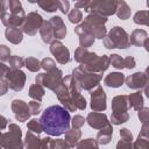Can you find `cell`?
<instances>
[{
    "label": "cell",
    "mask_w": 149,
    "mask_h": 149,
    "mask_svg": "<svg viewBox=\"0 0 149 149\" xmlns=\"http://www.w3.org/2000/svg\"><path fill=\"white\" fill-rule=\"evenodd\" d=\"M42 129L49 136H61L70 129L71 116L61 105H52L47 107L40 118Z\"/></svg>",
    "instance_id": "1"
},
{
    "label": "cell",
    "mask_w": 149,
    "mask_h": 149,
    "mask_svg": "<svg viewBox=\"0 0 149 149\" xmlns=\"http://www.w3.org/2000/svg\"><path fill=\"white\" fill-rule=\"evenodd\" d=\"M26 19V14L22 3L19 0L8 1V12L1 19L2 23L7 28H20Z\"/></svg>",
    "instance_id": "2"
},
{
    "label": "cell",
    "mask_w": 149,
    "mask_h": 149,
    "mask_svg": "<svg viewBox=\"0 0 149 149\" xmlns=\"http://www.w3.org/2000/svg\"><path fill=\"white\" fill-rule=\"evenodd\" d=\"M105 48L107 49H127L130 43H129V35L127 31L119 26L113 27L104 37L102 40Z\"/></svg>",
    "instance_id": "3"
},
{
    "label": "cell",
    "mask_w": 149,
    "mask_h": 149,
    "mask_svg": "<svg viewBox=\"0 0 149 149\" xmlns=\"http://www.w3.org/2000/svg\"><path fill=\"white\" fill-rule=\"evenodd\" d=\"M71 76L77 81L80 90L84 91H92L94 87H97L102 79V73H92L85 71L80 65L73 69Z\"/></svg>",
    "instance_id": "4"
},
{
    "label": "cell",
    "mask_w": 149,
    "mask_h": 149,
    "mask_svg": "<svg viewBox=\"0 0 149 149\" xmlns=\"http://www.w3.org/2000/svg\"><path fill=\"white\" fill-rule=\"evenodd\" d=\"M2 149H23L22 130L16 123H9L8 132L2 134Z\"/></svg>",
    "instance_id": "5"
},
{
    "label": "cell",
    "mask_w": 149,
    "mask_h": 149,
    "mask_svg": "<svg viewBox=\"0 0 149 149\" xmlns=\"http://www.w3.org/2000/svg\"><path fill=\"white\" fill-rule=\"evenodd\" d=\"M118 1L115 0H93L88 1L86 8L84 9L88 14H98L104 17H108L115 14Z\"/></svg>",
    "instance_id": "6"
},
{
    "label": "cell",
    "mask_w": 149,
    "mask_h": 149,
    "mask_svg": "<svg viewBox=\"0 0 149 149\" xmlns=\"http://www.w3.org/2000/svg\"><path fill=\"white\" fill-rule=\"evenodd\" d=\"M62 83H63V72L59 69H56L47 73H38L35 77V84H38L51 91H55V88Z\"/></svg>",
    "instance_id": "7"
},
{
    "label": "cell",
    "mask_w": 149,
    "mask_h": 149,
    "mask_svg": "<svg viewBox=\"0 0 149 149\" xmlns=\"http://www.w3.org/2000/svg\"><path fill=\"white\" fill-rule=\"evenodd\" d=\"M43 21L44 20L41 14H38L37 12H30V13H28V15H26V19H24L22 26L20 27V29L22 30L23 34L34 36L37 33V30H40Z\"/></svg>",
    "instance_id": "8"
},
{
    "label": "cell",
    "mask_w": 149,
    "mask_h": 149,
    "mask_svg": "<svg viewBox=\"0 0 149 149\" xmlns=\"http://www.w3.org/2000/svg\"><path fill=\"white\" fill-rule=\"evenodd\" d=\"M5 80L8 84V87L15 92H20L23 90L26 80H27V76L22 70H14V69H9L7 76L5 77Z\"/></svg>",
    "instance_id": "9"
},
{
    "label": "cell",
    "mask_w": 149,
    "mask_h": 149,
    "mask_svg": "<svg viewBox=\"0 0 149 149\" xmlns=\"http://www.w3.org/2000/svg\"><path fill=\"white\" fill-rule=\"evenodd\" d=\"M51 139L49 136L40 137L38 134H35L30 130L27 132L23 146L26 149H49Z\"/></svg>",
    "instance_id": "10"
},
{
    "label": "cell",
    "mask_w": 149,
    "mask_h": 149,
    "mask_svg": "<svg viewBox=\"0 0 149 149\" xmlns=\"http://www.w3.org/2000/svg\"><path fill=\"white\" fill-rule=\"evenodd\" d=\"M90 97H91V109L93 112H104L107 107L106 105V93L104 88L98 85L94 87L92 91H90Z\"/></svg>",
    "instance_id": "11"
},
{
    "label": "cell",
    "mask_w": 149,
    "mask_h": 149,
    "mask_svg": "<svg viewBox=\"0 0 149 149\" xmlns=\"http://www.w3.org/2000/svg\"><path fill=\"white\" fill-rule=\"evenodd\" d=\"M125 83L128 88L130 90H142L149 83V77L147 71L143 72H135L133 74H129L128 77H125Z\"/></svg>",
    "instance_id": "12"
},
{
    "label": "cell",
    "mask_w": 149,
    "mask_h": 149,
    "mask_svg": "<svg viewBox=\"0 0 149 149\" xmlns=\"http://www.w3.org/2000/svg\"><path fill=\"white\" fill-rule=\"evenodd\" d=\"M50 52L59 64H66L70 62L69 49L58 40H54L50 43Z\"/></svg>",
    "instance_id": "13"
},
{
    "label": "cell",
    "mask_w": 149,
    "mask_h": 149,
    "mask_svg": "<svg viewBox=\"0 0 149 149\" xmlns=\"http://www.w3.org/2000/svg\"><path fill=\"white\" fill-rule=\"evenodd\" d=\"M55 94L57 97V99L59 100V102H62L63 107L68 111V112H74L77 108L73 104V100L70 95V92L69 90L66 88V86L64 85V83H62L61 85H58L56 88H55Z\"/></svg>",
    "instance_id": "14"
},
{
    "label": "cell",
    "mask_w": 149,
    "mask_h": 149,
    "mask_svg": "<svg viewBox=\"0 0 149 149\" xmlns=\"http://www.w3.org/2000/svg\"><path fill=\"white\" fill-rule=\"evenodd\" d=\"M10 108H12V112L14 113V115H15V119L19 122L27 121L31 115L30 112H29L28 104L24 102L21 99H14L10 104Z\"/></svg>",
    "instance_id": "15"
},
{
    "label": "cell",
    "mask_w": 149,
    "mask_h": 149,
    "mask_svg": "<svg viewBox=\"0 0 149 149\" xmlns=\"http://www.w3.org/2000/svg\"><path fill=\"white\" fill-rule=\"evenodd\" d=\"M109 57L107 55H102V56H98L95 59H93L90 64L87 65H80L85 71L87 72H92V73H102L104 71H106L109 66Z\"/></svg>",
    "instance_id": "16"
},
{
    "label": "cell",
    "mask_w": 149,
    "mask_h": 149,
    "mask_svg": "<svg viewBox=\"0 0 149 149\" xmlns=\"http://www.w3.org/2000/svg\"><path fill=\"white\" fill-rule=\"evenodd\" d=\"M85 121L88 123L90 127L94 128V129H101L108 125H111V122L108 121V118L106 114L100 113V112H91L87 114Z\"/></svg>",
    "instance_id": "17"
},
{
    "label": "cell",
    "mask_w": 149,
    "mask_h": 149,
    "mask_svg": "<svg viewBox=\"0 0 149 149\" xmlns=\"http://www.w3.org/2000/svg\"><path fill=\"white\" fill-rule=\"evenodd\" d=\"M50 24H51V28H52V31H54V38L56 40H63L65 36H66V26L65 23L63 22L62 17L61 16H52L50 20H49Z\"/></svg>",
    "instance_id": "18"
},
{
    "label": "cell",
    "mask_w": 149,
    "mask_h": 149,
    "mask_svg": "<svg viewBox=\"0 0 149 149\" xmlns=\"http://www.w3.org/2000/svg\"><path fill=\"white\" fill-rule=\"evenodd\" d=\"M97 57H98V55L95 52H92V51H90L88 49H85V48L78 47L74 51V59H76V62H78L81 65L90 64Z\"/></svg>",
    "instance_id": "19"
},
{
    "label": "cell",
    "mask_w": 149,
    "mask_h": 149,
    "mask_svg": "<svg viewBox=\"0 0 149 149\" xmlns=\"http://www.w3.org/2000/svg\"><path fill=\"white\" fill-rule=\"evenodd\" d=\"M129 109L128 95L120 94L112 99V113H123Z\"/></svg>",
    "instance_id": "20"
},
{
    "label": "cell",
    "mask_w": 149,
    "mask_h": 149,
    "mask_svg": "<svg viewBox=\"0 0 149 149\" xmlns=\"http://www.w3.org/2000/svg\"><path fill=\"white\" fill-rule=\"evenodd\" d=\"M81 28H84L85 30H87L93 37L94 40L95 38H99V40H104V37L106 36L107 34V30H106V27L105 26H99V24H91V23H87L85 21H83L80 23Z\"/></svg>",
    "instance_id": "21"
},
{
    "label": "cell",
    "mask_w": 149,
    "mask_h": 149,
    "mask_svg": "<svg viewBox=\"0 0 149 149\" xmlns=\"http://www.w3.org/2000/svg\"><path fill=\"white\" fill-rule=\"evenodd\" d=\"M74 33H76V34L78 35V37H79L80 48L87 49L88 47L93 45V43H94V37H93L87 30H85L84 28H81L80 24H78V26L74 28Z\"/></svg>",
    "instance_id": "22"
},
{
    "label": "cell",
    "mask_w": 149,
    "mask_h": 149,
    "mask_svg": "<svg viewBox=\"0 0 149 149\" xmlns=\"http://www.w3.org/2000/svg\"><path fill=\"white\" fill-rule=\"evenodd\" d=\"M123 83H125V74L122 72H111L104 79V84L113 88H118L122 86Z\"/></svg>",
    "instance_id": "23"
},
{
    "label": "cell",
    "mask_w": 149,
    "mask_h": 149,
    "mask_svg": "<svg viewBox=\"0 0 149 149\" xmlns=\"http://www.w3.org/2000/svg\"><path fill=\"white\" fill-rule=\"evenodd\" d=\"M148 38V33L144 29H134L129 36V43L135 47H143L144 41Z\"/></svg>",
    "instance_id": "24"
},
{
    "label": "cell",
    "mask_w": 149,
    "mask_h": 149,
    "mask_svg": "<svg viewBox=\"0 0 149 149\" xmlns=\"http://www.w3.org/2000/svg\"><path fill=\"white\" fill-rule=\"evenodd\" d=\"M128 105L129 108H133L135 111H140L144 107V98L141 91H137L135 93H130L128 95Z\"/></svg>",
    "instance_id": "25"
},
{
    "label": "cell",
    "mask_w": 149,
    "mask_h": 149,
    "mask_svg": "<svg viewBox=\"0 0 149 149\" xmlns=\"http://www.w3.org/2000/svg\"><path fill=\"white\" fill-rule=\"evenodd\" d=\"M5 36L6 40L13 44H19L23 40V33L20 28H6Z\"/></svg>",
    "instance_id": "26"
},
{
    "label": "cell",
    "mask_w": 149,
    "mask_h": 149,
    "mask_svg": "<svg viewBox=\"0 0 149 149\" xmlns=\"http://www.w3.org/2000/svg\"><path fill=\"white\" fill-rule=\"evenodd\" d=\"M112 135H113V127L111 123V125H108V126H106L99 130L95 140L99 144H108L112 140Z\"/></svg>",
    "instance_id": "27"
},
{
    "label": "cell",
    "mask_w": 149,
    "mask_h": 149,
    "mask_svg": "<svg viewBox=\"0 0 149 149\" xmlns=\"http://www.w3.org/2000/svg\"><path fill=\"white\" fill-rule=\"evenodd\" d=\"M64 134H65L64 141L68 143V146H69L70 148L76 147V144L79 142V140H80V137H81V130H80V129L71 128V129L66 130Z\"/></svg>",
    "instance_id": "28"
},
{
    "label": "cell",
    "mask_w": 149,
    "mask_h": 149,
    "mask_svg": "<svg viewBox=\"0 0 149 149\" xmlns=\"http://www.w3.org/2000/svg\"><path fill=\"white\" fill-rule=\"evenodd\" d=\"M40 35L44 43H51L54 41V31L49 21H43L40 28Z\"/></svg>",
    "instance_id": "29"
},
{
    "label": "cell",
    "mask_w": 149,
    "mask_h": 149,
    "mask_svg": "<svg viewBox=\"0 0 149 149\" xmlns=\"http://www.w3.org/2000/svg\"><path fill=\"white\" fill-rule=\"evenodd\" d=\"M115 14L118 15L119 19H121V20H127V19L130 17L132 9H130V7L127 5L126 1L121 0V1H118V3H116Z\"/></svg>",
    "instance_id": "30"
},
{
    "label": "cell",
    "mask_w": 149,
    "mask_h": 149,
    "mask_svg": "<svg viewBox=\"0 0 149 149\" xmlns=\"http://www.w3.org/2000/svg\"><path fill=\"white\" fill-rule=\"evenodd\" d=\"M44 93H45V90H44L43 86H41L38 84H33L29 87V93L28 94H29V97L31 99L41 102L42 99H43V97H44Z\"/></svg>",
    "instance_id": "31"
},
{
    "label": "cell",
    "mask_w": 149,
    "mask_h": 149,
    "mask_svg": "<svg viewBox=\"0 0 149 149\" xmlns=\"http://www.w3.org/2000/svg\"><path fill=\"white\" fill-rule=\"evenodd\" d=\"M76 149H99V143L95 139L88 137L84 140H79V142L76 144Z\"/></svg>",
    "instance_id": "32"
},
{
    "label": "cell",
    "mask_w": 149,
    "mask_h": 149,
    "mask_svg": "<svg viewBox=\"0 0 149 149\" xmlns=\"http://www.w3.org/2000/svg\"><path fill=\"white\" fill-rule=\"evenodd\" d=\"M36 3L45 12L51 13V12H56L58 9V0L54 1V0H38L36 1Z\"/></svg>",
    "instance_id": "33"
},
{
    "label": "cell",
    "mask_w": 149,
    "mask_h": 149,
    "mask_svg": "<svg viewBox=\"0 0 149 149\" xmlns=\"http://www.w3.org/2000/svg\"><path fill=\"white\" fill-rule=\"evenodd\" d=\"M133 21L140 26H149V12L148 10H139L134 14Z\"/></svg>",
    "instance_id": "34"
},
{
    "label": "cell",
    "mask_w": 149,
    "mask_h": 149,
    "mask_svg": "<svg viewBox=\"0 0 149 149\" xmlns=\"http://www.w3.org/2000/svg\"><path fill=\"white\" fill-rule=\"evenodd\" d=\"M24 66L31 72H37L41 69V61L35 57H27L24 59Z\"/></svg>",
    "instance_id": "35"
},
{
    "label": "cell",
    "mask_w": 149,
    "mask_h": 149,
    "mask_svg": "<svg viewBox=\"0 0 149 149\" xmlns=\"http://www.w3.org/2000/svg\"><path fill=\"white\" fill-rule=\"evenodd\" d=\"M133 149H149V136L139 134L135 142H133Z\"/></svg>",
    "instance_id": "36"
},
{
    "label": "cell",
    "mask_w": 149,
    "mask_h": 149,
    "mask_svg": "<svg viewBox=\"0 0 149 149\" xmlns=\"http://www.w3.org/2000/svg\"><path fill=\"white\" fill-rule=\"evenodd\" d=\"M129 119V114L128 112H123V113H112L111 115V121L113 125H121L127 122Z\"/></svg>",
    "instance_id": "37"
},
{
    "label": "cell",
    "mask_w": 149,
    "mask_h": 149,
    "mask_svg": "<svg viewBox=\"0 0 149 149\" xmlns=\"http://www.w3.org/2000/svg\"><path fill=\"white\" fill-rule=\"evenodd\" d=\"M8 64L10 69L14 70H21L22 66H24V58L20 57V56H10L8 59Z\"/></svg>",
    "instance_id": "38"
},
{
    "label": "cell",
    "mask_w": 149,
    "mask_h": 149,
    "mask_svg": "<svg viewBox=\"0 0 149 149\" xmlns=\"http://www.w3.org/2000/svg\"><path fill=\"white\" fill-rule=\"evenodd\" d=\"M27 128H28V130H30V132H33L35 134H41L43 132L40 119H31L30 121H28Z\"/></svg>",
    "instance_id": "39"
},
{
    "label": "cell",
    "mask_w": 149,
    "mask_h": 149,
    "mask_svg": "<svg viewBox=\"0 0 149 149\" xmlns=\"http://www.w3.org/2000/svg\"><path fill=\"white\" fill-rule=\"evenodd\" d=\"M68 19L71 23H79L83 20V13L80 9L73 8V9H71V12L68 13Z\"/></svg>",
    "instance_id": "40"
},
{
    "label": "cell",
    "mask_w": 149,
    "mask_h": 149,
    "mask_svg": "<svg viewBox=\"0 0 149 149\" xmlns=\"http://www.w3.org/2000/svg\"><path fill=\"white\" fill-rule=\"evenodd\" d=\"M109 64H112V66H114L118 70L125 69V64H123V58L118 55V54H113L109 56Z\"/></svg>",
    "instance_id": "41"
},
{
    "label": "cell",
    "mask_w": 149,
    "mask_h": 149,
    "mask_svg": "<svg viewBox=\"0 0 149 149\" xmlns=\"http://www.w3.org/2000/svg\"><path fill=\"white\" fill-rule=\"evenodd\" d=\"M41 68L43 70H45L47 72H51V71H54V70L57 69L55 61L51 59V58H49V57H45V58H43L41 61Z\"/></svg>",
    "instance_id": "42"
},
{
    "label": "cell",
    "mask_w": 149,
    "mask_h": 149,
    "mask_svg": "<svg viewBox=\"0 0 149 149\" xmlns=\"http://www.w3.org/2000/svg\"><path fill=\"white\" fill-rule=\"evenodd\" d=\"M49 149H70L68 143L62 139H55L50 141Z\"/></svg>",
    "instance_id": "43"
},
{
    "label": "cell",
    "mask_w": 149,
    "mask_h": 149,
    "mask_svg": "<svg viewBox=\"0 0 149 149\" xmlns=\"http://www.w3.org/2000/svg\"><path fill=\"white\" fill-rule=\"evenodd\" d=\"M10 57V49L5 45V44H0V62H8Z\"/></svg>",
    "instance_id": "44"
},
{
    "label": "cell",
    "mask_w": 149,
    "mask_h": 149,
    "mask_svg": "<svg viewBox=\"0 0 149 149\" xmlns=\"http://www.w3.org/2000/svg\"><path fill=\"white\" fill-rule=\"evenodd\" d=\"M28 107H29V112L31 115H37L41 112V102L40 101L31 100L28 102Z\"/></svg>",
    "instance_id": "45"
},
{
    "label": "cell",
    "mask_w": 149,
    "mask_h": 149,
    "mask_svg": "<svg viewBox=\"0 0 149 149\" xmlns=\"http://www.w3.org/2000/svg\"><path fill=\"white\" fill-rule=\"evenodd\" d=\"M71 126H72V128H74V129H79L80 127H83L84 126V123H85V119L81 116V115H79V114H77V115H74L72 119H71Z\"/></svg>",
    "instance_id": "46"
},
{
    "label": "cell",
    "mask_w": 149,
    "mask_h": 149,
    "mask_svg": "<svg viewBox=\"0 0 149 149\" xmlns=\"http://www.w3.org/2000/svg\"><path fill=\"white\" fill-rule=\"evenodd\" d=\"M137 116L140 119V121L143 123H148V116H149V108L148 107H143L140 111H137Z\"/></svg>",
    "instance_id": "47"
},
{
    "label": "cell",
    "mask_w": 149,
    "mask_h": 149,
    "mask_svg": "<svg viewBox=\"0 0 149 149\" xmlns=\"http://www.w3.org/2000/svg\"><path fill=\"white\" fill-rule=\"evenodd\" d=\"M120 136H121V140L133 142V134H132V132H130L128 128H122V129H120Z\"/></svg>",
    "instance_id": "48"
},
{
    "label": "cell",
    "mask_w": 149,
    "mask_h": 149,
    "mask_svg": "<svg viewBox=\"0 0 149 149\" xmlns=\"http://www.w3.org/2000/svg\"><path fill=\"white\" fill-rule=\"evenodd\" d=\"M123 64H125V69L130 70V69H134L135 68L136 61H135V58L133 56H128V57L123 58Z\"/></svg>",
    "instance_id": "49"
},
{
    "label": "cell",
    "mask_w": 149,
    "mask_h": 149,
    "mask_svg": "<svg viewBox=\"0 0 149 149\" xmlns=\"http://www.w3.org/2000/svg\"><path fill=\"white\" fill-rule=\"evenodd\" d=\"M69 7H70V2L68 0H58V9L63 14L69 13Z\"/></svg>",
    "instance_id": "50"
},
{
    "label": "cell",
    "mask_w": 149,
    "mask_h": 149,
    "mask_svg": "<svg viewBox=\"0 0 149 149\" xmlns=\"http://www.w3.org/2000/svg\"><path fill=\"white\" fill-rule=\"evenodd\" d=\"M116 149H133V142L119 140V142L116 143Z\"/></svg>",
    "instance_id": "51"
},
{
    "label": "cell",
    "mask_w": 149,
    "mask_h": 149,
    "mask_svg": "<svg viewBox=\"0 0 149 149\" xmlns=\"http://www.w3.org/2000/svg\"><path fill=\"white\" fill-rule=\"evenodd\" d=\"M8 12V1L0 0V20L3 17V15Z\"/></svg>",
    "instance_id": "52"
},
{
    "label": "cell",
    "mask_w": 149,
    "mask_h": 149,
    "mask_svg": "<svg viewBox=\"0 0 149 149\" xmlns=\"http://www.w3.org/2000/svg\"><path fill=\"white\" fill-rule=\"evenodd\" d=\"M9 69H10V68H9L8 65H6L5 63L0 62V78L5 79V77L7 76V73H8Z\"/></svg>",
    "instance_id": "53"
},
{
    "label": "cell",
    "mask_w": 149,
    "mask_h": 149,
    "mask_svg": "<svg viewBox=\"0 0 149 149\" xmlns=\"http://www.w3.org/2000/svg\"><path fill=\"white\" fill-rule=\"evenodd\" d=\"M8 84H7V81L5 80V79H2V78H0V95H3V94H6L7 93V91H8Z\"/></svg>",
    "instance_id": "54"
},
{
    "label": "cell",
    "mask_w": 149,
    "mask_h": 149,
    "mask_svg": "<svg viewBox=\"0 0 149 149\" xmlns=\"http://www.w3.org/2000/svg\"><path fill=\"white\" fill-rule=\"evenodd\" d=\"M8 127V119H6L3 115L0 114V129H5Z\"/></svg>",
    "instance_id": "55"
},
{
    "label": "cell",
    "mask_w": 149,
    "mask_h": 149,
    "mask_svg": "<svg viewBox=\"0 0 149 149\" xmlns=\"http://www.w3.org/2000/svg\"><path fill=\"white\" fill-rule=\"evenodd\" d=\"M143 47L146 48V50H147V51L149 50V37H148V38L144 41V44H143Z\"/></svg>",
    "instance_id": "56"
},
{
    "label": "cell",
    "mask_w": 149,
    "mask_h": 149,
    "mask_svg": "<svg viewBox=\"0 0 149 149\" xmlns=\"http://www.w3.org/2000/svg\"><path fill=\"white\" fill-rule=\"evenodd\" d=\"M2 134L3 133H1V129H0V146H1V142H2Z\"/></svg>",
    "instance_id": "57"
},
{
    "label": "cell",
    "mask_w": 149,
    "mask_h": 149,
    "mask_svg": "<svg viewBox=\"0 0 149 149\" xmlns=\"http://www.w3.org/2000/svg\"><path fill=\"white\" fill-rule=\"evenodd\" d=\"M0 149H2V147H1V146H0Z\"/></svg>",
    "instance_id": "58"
}]
</instances>
